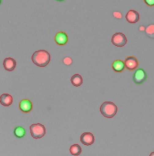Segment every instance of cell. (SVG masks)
<instances>
[{"mask_svg":"<svg viewBox=\"0 0 154 156\" xmlns=\"http://www.w3.org/2000/svg\"><path fill=\"white\" fill-rule=\"evenodd\" d=\"M100 112L105 118H112L117 114V107L112 102H105L100 107Z\"/></svg>","mask_w":154,"mask_h":156,"instance_id":"obj_2","label":"cell"},{"mask_svg":"<svg viewBox=\"0 0 154 156\" xmlns=\"http://www.w3.org/2000/svg\"><path fill=\"white\" fill-rule=\"evenodd\" d=\"M2 0H0V5H1V3H2Z\"/></svg>","mask_w":154,"mask_h":156,"instance_id":"obj_23","label":"cell"},{"mask_svg":"<svg viewBox=\"0 0 154 156\" xmlns=\"http://www.w3.org/2000/svg\"><path fill=\"white\" fill-rule=\"evenodd\" d=\"M111 42L114 45L121 47L126 44L127 39L125 34L121 32H117L113 35L111 37Z\"/></svg>","mask_w":154,"mask_h":156,"instance_id":"obj_5","label":"cell"},{"mask_svg":"<svg viewBox=\"0 0 154 156\" xmlns=\"http://www.w3.org/2000/svg\"><path fill=\"white\" fill-rule=\"evenodd\" d=\"M30 131L31 136L35 139L42 138L46 134V128L40 123L32 124L30 127Z\"/></svg>","mask_w":154,"mask_h":156,"instance_id":"obj_3","label":"cell"},{"mask_svg":"<svg viewBox=\"0 0 154 156\" xmlns=\"http://www.w3.org/2000/svg\"><path fill=\"white\" fill-rule=\"evenodd\" d=\"M55 1H57V2H62L65 1V0H55Z\"/></svg>","mask_w":154,"mask_h":156,"instance_id":"obj_22","label":"cell"},{"mask_svg":"<svg viewBox=\"0 0 154 156\" xmlns=\"http://www.w3.org/2000/svg\"><path fill=\"white\" fill-rule=\"evenodd\" d=\"M95 138L91 133H84L81 136V142L85 146H90L94 144Z\"/></svg>","mask_w":154,"mask_h":156,"instance_id":"obj_7","label":"cell"},{"mask_svg":"<svg viewBox=\"0 0 154 156\" xmlns=\"http://www.w3.org/2000/svg\"><path fill=\"white\" fill-rule=\"evenodd\" d=\"M25 130L23 127L18 126L14 129V135L17 138H23L25 136Z\"/></svg>","mask_w":154,"mask_h":156,"instance_id":"obj_16","label":"cell"},{"mask_svg":"<svg viewBox=\"0 0 154 156\" xmlns=\"http://www.w3.org/2000/svg\"><path fill=\"white\" fill-rule=\"evenodd\" d=\"M50 53L45 50L37 51L32 56V62L39 67H46L50 63Z\"/></svg>","mask_w":154,"mask_h":156,"instance_id":"obj_1","label":"cell"},{"mask_svg":"<svg viewBox=\"0 0 154 156\" xmlns=\"http://www.w3.org/2000/svg\"><path fill=\"white\" fill-rule=\"evenodd\" d=\"M71 81L74 87H79L82 84V77L80 74L76 73L72 76Z\"/></svg>","mask_w":154,"mask_h":156,"instance_id":"obj_14","label":"cell"},{"mask_svg":"<svg viewBox=\"0 0 154 156\" xmlns=\"http://www.w3.org/2000/svg\"><path fill=\"white\" fill-rule=\"evenodd\" d=\"M147 73L144 69L138 68L135 71L133 76V80L134 83L136 85H141L144 83L147 80Z\"/></svg>","mask_w":154,"mask_h":156,"instance_id":"obj_4","label":"cell"},{"mask_svg":"<svg viewBox=\"0 0 154 156\" xmlns=\"http://www.w3.org/2000/svg\"><path fill=\"white\" fill-rule=\"evenodd\" d=\"M55 41L59 45H64L68 41V36L64 32H59L56 34Z\"/></svg>","mask_w":154,"mask_h":156,"instance_id":"obj_10","label":"cell"},{"mask_svg":"<svg viewBox=\"0 0 154 156\" xmlns=\"http://www.w3.org/2000/svg\"><path fill=\"white\" fill-rule=\"evenodd\" d=\"M13 97L9 94H3L0 97V103L4 106H9L13 103Z\"/></svg>","mask_w":154,"mask_h":156,"instance_id":"obj_13","label":"cell"},{"mask_svg":"<svg viewBox=\"0 0 154 156\" xmlns=\"http://www.w3.org/2000/svg\"><path fill=\"white\" fill-rule=\"evenodd\" d=\"M63 63L65 64V65H67V66H69V65H71L72 63H73V60L70 58V57H66L63 58Z\"/></svg>","mask_w":154,"mask_h":156,"instance_id":"obj_18","label":"cell"},{"mask_svg":"<svg viewBox=\"0 0 154 156\" xmlns=\"http://www.w3.org/2000/svg\"><path fill=\"white\" fill-rule=\"evenodd\" d=\"M113 15L114 17H115L116 19H121L122 18V14L119 11H115L113 12Z\"/></svg>","mask_w":154,"mask_h":156,"instance_id":"obj_19","label":"cell"},{"mask_svg":"<svg viewBox=\"0 0 154 156\" xmlns=\"http://www.w3.org/2000/svg\"><path fill=\"white\" fill-rule=\"evenodd\" d=\"M145 30H146V28H145L144 26H140V27H139V30L140 32H144Z\"/></svg>","mask_w":154,"mask_h":156,"instance_id":"obj_21","label":"cell"},{"mask_svg":"<svg viewBox=\"0 0 154 156\" xmlns=\"http://www.w3.org/2000/svg\"><path fill=\"white\" fill-rule=\"evenodd\" d=\"M146 35L152 39H153L154 37V26L153 24H149L148 26V27L145 30Z\"/></svg>","mask_w":154,"mask_h":156,"instance_id":"obj_17","label":"cell"},{"mask_svg":"<svg viewBox=\"0 0 154 156\" xmlns=\"http://www.w3.org/2000/svg\"><path fill=\"white\" fill-rule=\"evenodd\" d=\"M113 71L117 73H121L125 69V63L121 60H117L114 61L111 65Z\"/></svg>","mask_w":154,"mask_h":156,"instance_id":"obj_12","label":"cell"},{"mask_svg":"<svg viewBox=\"0 0 154 156\" xmlns=\"http://www.w3.org/2000/svg\"><path fill=\"white\" fill-rule=\"evenodd\" d=\"M125 67L129 71H134L139 66L138 59L134 56H130L126 57L125 60Z\"/></svg>","mask_w":154,"mask_h":156,"instance_id":"obj_6","label":"cell"},{"mask_svg":"<svg viewBox=\"0 0 154 156\" xmlns=\"http://www.w3.org/2000/svg\"><path fill=\"white\" fill-rule=\"evenodd\" d=\"M126 19L129 23H136L140 19V15L135 10H130L126 15Z\"/></svg>","mask_w":154,"mask_h":156,"instance_id":"obj_9","label":"cell"},{"mask_svg":"<svg viewBox=\"0 0 154 156\" xmlns=\"http://www.w3.org/2000/svg\"><path fill=\"white\" fill-rule=\"evenodd\" d=\"M17 62L13 58H6L3 61V66L6 70L8 72H12L15 70Z\"/></svg>","mask_w":154,"mask_h":156,"instance_id":"obj_11","label":"cell"},{"mask_svg":"<svg viewBox=\"0 0 154 156\" xmlns=\"http://www.w3.org/2000/svg\"><path fill=\"white\" fill-rule=\"evenodd\" d=\"M144 2L149 7H153L154 5V0H144Z\"/></svg>","mask_w":154,"mask_h":156,"instance_id":"obj_20","label":"cell"},{"mask_svg":"<svg viewBox=\"0 0 154 156\" xmlns=\"http://www.w3.org/2000/svg\"><path fill=\"white\" fill-rule=\"evenodd\" d=\"M70 152L73 155H79L82 152V148L78 144H73L70 147Z\"/></svg>","mask_w":154,"mask_h":156,"instance_id":"obj_15","label":"cell"},{"mask_svg":"<svg viewBox=\"0 0 154 156\" xmlns=\"http://www.w3.org/2000/svg\"><path fill=\"white\" fill-rule=\"evenodd\" d=\"M19 109L24 113H28L32 110V103L28 99H23L19 103Z\"/></svg>","mask_w":154,"mask_h":156,"instance_id":"obj_8","label":"cell"}]
</instances>
